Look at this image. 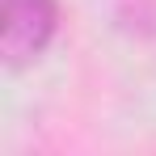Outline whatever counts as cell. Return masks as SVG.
Instances as JSON below:
<instances>
[{
	"instance_id": "1",
	"label": "cell",
	"mask_w": 156,
	"mask_h": 156,
	"mask_svg": "<svg viewBox=\"0 0 156 156\" xmlns=\"http://www.w3.org/2000/svg\"><path fill=\"white\" fill-rule=\"evenodd\" d=\"M0 21H4L0 26V55L17 72V68H30L51 47L55 30H59V4L55 0H4Z\"/></svg>"
}]
</instances>
